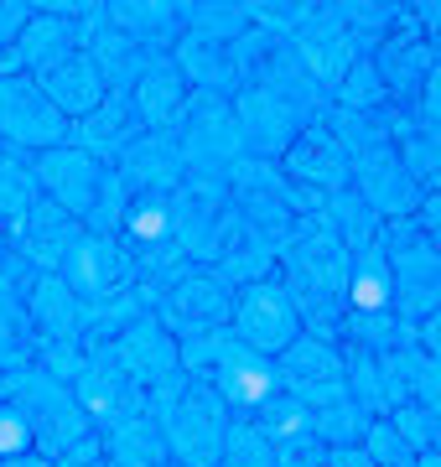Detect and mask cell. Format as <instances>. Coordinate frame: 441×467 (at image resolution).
Here are the masks:
<instances>
[{"mask_svg": "<svg viewBox=\"0 0 441 467\" xmlns=\"http://www.w3.org/2000/svg\"><path fill=\"white\" fill-rule=\"evenodd\" d=\"M99 467H104V462H99Z\"/></svg>", "mask_w": 441, "mask_h": 467, "instance_id": "cell-52", "label": "cell"}, {"mask_svg": "<svg viewBox=\"0 0 441 467\" xmlns=\"http://www.w3.org/2000/svg\"><path fill=\"white\" fill-rule=\"evenodd\" d=\"M99 358H109V364L136 384V389H146V395H151L156 384L177 379V343H171V333L151 317V312H146L136 327H125Z\"/></svg>", "mask_w": 441, "mask_h": 467, "instance_id": "cell-17", "label": "cell"}, {"mask_svg": "<svg viewBox=\"0 0 441 467\" xmlns=\"http://www.w3.org/2000/svg\"><path fill=\"white\" fill-rule=\"evenodd\" d=\"M52 275L68 285L84 306H99V301L125 296V291L136 285V260H130V250L119 244L115 234H88L84 229L68 244V254L57 260Z\"/></svg>", "mask_w": 441, "mask_h": 467, "instance_id": "cell-8", "label": "cell"}, {"mask_svg": "<svg viewBox=\"0 0 441 467\" xmlns=\"http://www.w3.org/2000/svg\"><path fill=\"white\" fill-rule=\"evenodd\" d=\"M358 451L369 457V467H410L415 462V451L395 436V426L385 416H374L369 420V431H364V441H358Z\"/></svg>", "mask_w": 441, "mask_h": 467, "instance_id": "cell-44", "label": "cell"}, {"mask_svg": "<svg viewBox=\"0 0 441 467\" xmlns=\"http://www.w3.org/2000/svg\"><path fill=\"white\" fill-rule=\"evenodd\" d=\"M11 234V250L21 254V265H32L36 275H52L57 270V260L68 254V244L78 239V223H73L57 202H47V198H36L26 213H21V223L16 229H5Z\"/></svg>", "mask_w": 441, "mask_h": 467, "instance_id": "cell-21", "label": "cell"}, {"mask_svg": "<svg viewBox=\"0 0 441 467\" xmlns=\"http://www.w3.org/2000/svg\"><path fill=\"white\" fill-rule=\"evenodd\" d=\"M275 171H281L286 182H296V187H306V192L327 198V192H343V187H348L354 161H348V150H343L338 140L312 119V125H306V130L275 156Z\"/></svg>", "mask_w": 441, "mask_h": 467, "instance_id": "cell-16", "label": "cell"}, {"mask_svg": "<svg viewBox=\"0 0 441 467\" xmlns=\"http://www.w3.org/2000/svg\"><path fill=\"white\" fill-rule=\"evenodd\" d=\"M369 410L364 405H354L348 395L343 400H333V405H317L312 410V436L323 441V447H358L364 441V431H369Z\"/></svg>", "mask_w": 441, "mask_h": 467, "instance_id": "cell-40", "label": "cell"}, {"mask_svg": "<svg viewBox=\"0 0 441 467\" xmlns=\"http://www.w3.org/2000/svg\"><path fill=\"white\" fill-rule=\"evenodd\" d=\"M390 150L400 156V167L415 177V187L436 192V171H441V125L421 119L410 104H395L390 115Z\"/></svg>", "mask_w": 441, "mask_h": 467, "instance_id": "cell-29", "label": "cell"}, {"mask_svg": "<svg viewBox=\"0 0 441 467\" xmlns=\"http://www.w3.org/2000/svg\"><path fill=\"white\" fill-rule=\"evenodd\" d=\"M0 400H11V379L5 374H0Z\"/></svg>", "mask_w": 441, "mask_h": 467, "instance_id": "cell-51", "label": "cell"}, {"mask_svg": "<svg viewBox=\"0 0 441 467\" xmlns=\"http://www.w3.org/2000/svg\"><path fill=\"white\" fill-rule=\"evenodd\" d=\"M68 389H73V400H78V410L94 420V431H109V426L146 410V389H136L109 358H88Z\"/></svg>", "mask_w": 441, "mask_h": 467, "instance_id": "cell-18", "label": "cell"}, {"mask_svg": "<svg viewBox=\"0 0 441 467\" xmlns=\"http://www.w3.org/2000/svg\"><path fill=\"white\" fill-rule=\"evenodd\" d=\"M167 57L177 63L187 94H213V99H234L239 94L234 42H219V36H203V32H182Z\"/></svg>", "mask_w": 441, "mask_h": 467, "instance_id": "cell-20", "label": "cell"}, {"mask_svg": "<svg viewBox=\"0 0 441 467\" xmlns=\"http://www.w3.org/2000/svg\"><path fill=\"white\" fill-rule=\"evenodd\" d=\"M11 400L32 420L36 457H47L52 467H99V431L94 420L78 410L68 384L47 379L42 368H21L11 374Z\"/></svg>", "mask_w": 441, "mask_h": 467, "instance_id": "cell-4", "label": "cell"}, {"mask_svg": "<svg viewBox=\"0 0 441 467\" xmlns=\"http://www.w3.org/2000/svg\"><path fill=\"white\" fill-rule=\"evenodd\" d=\"M171 146H177L182 171H198V177H229V167L244 156L234 104L213 99V94H192L187 109H182V119L171 125Z\"/></svg>", "mask_w": 441, "mask_h": 467, "instance_id": "cell-7", "label": "cell"}, {"mask_svg": "<svg viewBox=\"0 0 441 467\" xmlns=\"http://www.w3.org/2000/svg\"><path fill=\"white\" fill-rule=\"evenodd\" d=\"M369 63L379 73V84L390 88L395 104H415L421 84L431 78V67H436V47L426 42L421 21H415V5H400L390 26L374 36Z\"/></svg>", "mask_w": 441, "mask_h": 467, "instance_id": "cell-9", "label": "cell"}, {"mask_svg": "<svg viewBox=\"0 0 441 467\" xmlns=\"http://www.w3.org/2000/svg\"><path fill=\"white\" fill-rule=\"evenodd\" d=\"M42 198V187L32 177V156L0 146V229H16L21 213Z\"/></svg>", "mask_w": 441, "mask_h": 467, "instance_id": "cell-39", "label": "cell"}, {"mask_svg": "<svg viewBox=\"0 0 441 467\" xmlns=\"http://www.w3.org/2000/svg\"><path fill=\"white\" fill-rule=\"evenodd\" d=\"M32 177L42 187V198L57 202L63 213L88 234H115L125 218V187L115 182V171L94 161L78 146H52L42 156H32Z\"/></svg>", "mask_w": 441, "mask_h": 467, "instance_id": "cell-3", "label": "cell"}, {"mask_svg": "<svg viewBox=\"0 0 441 467\" xmlns=\"http://www.w3.org/2000/svg\"><path fill=\"white\" fill-rule=\"evenodd\" d=\"M167 467H171V462H167Z\"/></svg>", "mask_w": 441, "mask_h": 467, "instance_id": "cell-53", "label": "cell"}, {"mask_svg": "<svg viewBox=\"0 0 441 467\" xmlns=\"http://www.w3.org/2000/svg\"><path fill=\"white\" fill-rule=\"evenodd\" d=\"M229 312H234V291L203 265H192L182 281H171L151 301V317L171 333V343L198 333H219V327H229Z\"/></svg>", "mask_w": 441, "mask_h": 467, "instance_id": "cell-10", "label": "cell"}, {"mask_svg": "<svg viewBox=\"0 0 441 467\" xmlns=\"http://www.w3.org/2000/svg\"><path fill=\"white\" fill-rule=\"evenodd\" d=\"M410 467H441V451H426V457H415Z\"/></svg>", "mask_w": 441, "mask_h": 467, "instance_id": "cell-50", "label": "cell"}, {"mask_svg": "<svg viewBox=\"0 0 441 467\" xmlns=\"http://www.w3.org/2000/svg\"><path fill=\"white\" fill-rule=\"evenodd\" d=\"M390 260L379 244L348 254V317H379L390 312Z\"/></svg>", "mask_w": 441, "mask_h": 467, "instance_id": "cell-35", "label": "cell"}, {"mask_svg": "<svg viewBox=\"0 0 441 467\" xmlns=\"http://www.w3.org/2000/svg\"><path fill=\"white\" fill-rule=\"evenodd\" d=\"M0 146L21 150V156H42L52 146H68V119L47 104V94L16 73L0 78Z\"/></svg>", "mask_w": 441, "mask_h": 467, "instance_id": "cell-13", "label": "cell"}, {"mask_svg": "<svg viewBox=\"0 0 441 467\" xmlns=\"http://www.w3.org/2000/svg\"><path fill=\"white\" fill-rule=\"evenodd\" d=\"M146 312H151V301L140 296L136 285H130L125 296H109V301H99V306H84V322H78V348H84L88 358H99V353L109 348L125 327H136Z\"/></svg>", "mask_w": 441, "mask_h": 467, "instance_id": "cell-34", "label": "cell"}, {"mask_svg": "<svg viewBox=\"0 0 441 467\" xmlns=\"http://www.w3.org/2000/svg\"><path fill=\"white\" fill-rule=\"evenodd\" d=\"M333 104H338V109H390V104H395L390 88L379 84V73H374L369 52H358L354 63H348V73H343Z\"/></svg>", "mask_w": 441, "mask_h": 467, "instance_id": "cell-42", "label": "cell"}, {"mask_svg": "<svg viewBox=\"0 0 441 467\" xmlns=\"http://www.w3.org/2000/svg\"><path fill=\"white\" fill-rule=\"evenodd\" d=\"M177 374L208 384L234 416H255L260 405H271L275 395H281L275 364L271 358H260L255 348H244L229 327L182 337V343H177Z\"/></svg>", "mask_w": 441, "mask_h": 467, "instance_id": "cell-2", "label": "cell"}, {"mask_svg": "<svg viewBox=\"0 0 441 467\" xmlns=\"http://www.w3.org/2000/svg\"><path fill=\"white\" fill-rule=\"evenodd\" d=\"M136 135H140V119H136V109H130V94L109 88V94H104L84 119H73V125H68V146L88 150L94 161L109 167V161H115Z\"/></svg>", "mask_w": 441, "mask_h": 467, "instance_id": "cell-25", "label": "cell"}, {"mask_svg": "<svg viewBox=\"0 0 441 467\" xmlns=\"http://www.w3.org/2000/svg\"><path fill=\"white\" fill-rule=\"evenodd\" d=\"M374 368H379V389H385V416L395 405H441V358H426L415 337L385 358H374Z\"/></svg>", "mask_w": 441, "mask_h": 467, "instance_id": "cell-23", "label": "cell"}, {"mask_svg": "<svg viewBox=\"0 0 441 467\" xmlns=\"http://www.w3.org/2000/svg\"><path fill=\"white\" fill-rule=\"evenodd\" d=\"M32 275H36V270L21 265V254L11 250V234L0 229V291H16V296H21V291L32 285Z\"/></svg>", "mask_w": 441, "mask_h": 467, "instance_id": "cell-46", "label": "cell"}, {"mask_svg": "<svg viewBox=\"0 0 441 467\" xmlns=\"http://www.w3.org/2000/svg\"><path fill=\"white\" fill-rule=\"evenodd\" d=\"M0 467H52V462H47V457H36V451H32V457H16V462H0Z\"/></svg>", "mask_w": 441, "mask_h": 467, "instance_id": "cell-49", "label": "cell"}, {"mask_svg": "<svg viewBox=\"0 0 441 467\" xmlns=\"http://www.w3.org/2000/svg\"><path fill=\"white\" fill-rule=\"evenodd\" d=\"M317 223H323L333 239H338L348 254L369 250V244H379V234H385V223L369 213V202L358 198L354 187H343V192H327L323 208H317Z\"/></svg>", "mask_w": 441, "mask_h": 467, "instance_id": "cell-33", "label": "cell"}, {"mask_svg": "<svg viewBox=\"0 0 441 467\" xmlns=\"http://www.w3.org/2000/svg\"><path fill=\"white\" fill-rule=\"evenodd\" d=\"M229 104H234L244 156H255V161H275L312 125V115H306L302 104L291 99V94H275V88H239Z\"/></svg>", "mask_w": 441, "mask_h": 467, "instance_id": "cell-14", "label": "cell"}, {"mask_svg": "<svg viewBox=\"0 0 441 467\" xmlns=\"http://www.w3.org/2000/svg\"><path fill=\"white\" fill-rule=\"evenodd\" d=\"M213 275H219L229 291L239 285H255V281H275V250L260 239L255 229H244L234 213H229V229H223V244L213 254Z\"/></svg>", "mask_w": 441, "mask_h": 467, "instance_id": "cell-30", "label": "cell"}, {"mask_svg": "<svg viewBox=\"0 0 441 467\" xmlns=\"http://www.w3.org/2000/svg\"><path fill=\"white\" fill-rule=\"evenodd\" d=\"M36 333H32V317H26V306H21L16 291H0V374L11 379L21 368L36 364Z\"/></svg>", "mask_w": 441, "mask_h": 467, "instance_id": "cell-37", "label": "cell"}, {"mask_svg": "<svg viewBox=\"0 0 441 467\" xmlns=\"http://www.w3.org/2000/svg\"><path fill=\"white\" fill-rule=\"evenodd\" d=\"M348 187L369 202V213L379 218V223L415 218V208L426 202V187H415V177L400 167V156H395L390 146L354 156V177H348Z\"/></svg>", "mask_w": 441, "mask_h": 467, "instance_id": "cell-15", "label": "cell"}, {"mask_svg": "<svg viewBox=\"0 0 441 467\" xmlns=\"http://www.w3.org/2000/svg\"><path fill=\"white\" fill-rule=\"evenodd\" d=\"M99 457H104V467H167L171 462L151 410H140V416L99 431Z\"/></svg>", "mask_w": 441, "mask_h": 467, "instance_id": "cell-32", "label": "cell"}, {"mask_svg": "<svg viewBox=\"0 0 441 467\" xmlns=\"http://www.w3.org/2000/svg\"><path fill=\"white\" fill-rule=\"evenodd\" d=\"M385 420H390L395 436H400L415 457L441 447V405H395Z\"/></svg>", "mask_w": 441, "mask_h": 467, "instance_id": "cell-43", "label": "cell"}, {"mask_svg": "<svg viewBox=\"0 0 441 467\" xmlns=\"http://www.w3.org/2000/svg\"><path fill=\"white\" fill-rule=\"evenodd\" d=\"M271 364H275V379H281V395L302 400L306 410L333 405V400H343V395H348V389H343L348 353H343L338 343H327V337L302 333L286 353H275Z\"/></svg>", "mask_w": 441, "mask_h": 467, "instance_id": "cell-12", "label": "cell"}, {"mask_svg": "<svg viewBox=\"0 0 441 467\" xmlns=\"http://www.w3.org/2000/svg\"><path fill=\"white\" fill-rule=\"evenodd\" d=\"M390 115H395V104L390 109H338V104H327L323 115H317V125H323V130L348 150V161H354L364 150L390 146Z\"/></svg>", "mask_w": 441, "mask_h": 467, "instance_id": "cell-36", "label": "cell"}, {"mask_svg": "<svg viewBox=\"0 0 441 467\" xmlns=\"http://www.w3.org/2000/svg\"><path fill=\"white\" fill-rule=\"evenodd\" d=\"M73 47H78V21L52 16L47 5H36L32 21L21 26V36H16V47H11V57H16V73H26V78H32L36 67L57 63V57H63V52H73Z\"/></svg>", "mask_w": 441, "mask_h": 467, "instance_id": "cell-31", "label": "cell"}, {"mask_svg": "<svg viewBox=\"0 0 441 467\" xmlns=\"http://www.w3.org/2000/svg\"><path fill=\"white\" fill-rule=\"evenodd\" d=\"M104 5V21L115 26L119 36H130L140 52L151 57H167L182 36V16L171 0H99Z\"/></svg>", "mask_w": 441, "mask_h": 467, "instance_id": "cell-26", "label": "cell"}, {"mask_svg": "<svg viewBox=\"0 0 441 467\" xmlns=\"http://www.w3.org/2000/svg\"><path fill=\"white\" fill-rule=\"evenodd\" d=\"M379 250L390 260V312L405 327L436 312L441 306V250H436V234H426L415 218H400V223H385L379 234Z\"/></svg>", "mask_w": 441, "mask_h": 467, "instance_id": "cell-5", "label": "cell"}, {"mask_svg": "<svg viewBox=\"0 0 441 467\" xmlns=\"http://www.w3.org/2000/svg\"><path fill=\"white\" fill-rule=\"evenodd\" d=\"M32 420L16 400H0V462H16V457H32Z\"/></svg>", "mask_w": 441, "mask_h": 467, "instance_id": "cell-45", "label": "cell"}, {"mask_svg": "<svg viewBox=\"0 0 441 467\" xmlns=\"http://www.w3.org/2000/svg\"><path fill=\"white\" fill-rule=\"evenodd\" d=\"M32 11H36V0H0V52L16 47V36L32 21Z\"/></svg>", "mask_w": 441, "mask_h": 467, "instance_id": "cell-47", "label": "cell"}, {"mask_svg": "<svg viewBox=\"0 0 441 467\" xmlns=\"http://www.w3.org/2000/svg\"><path fill=\"white\" fill-rule=\"evenodd\" d=\"M167 223H171V250L187 265H213V254L229 229V182L223 177H198L182 171V182L167 198Z\"/></svg>", "mask_w": 441, "mask_h": 467, "instance_id": "cell-6", "label": "cell"}, {"mask_svg": "<svg viewBox=\"0 0 441 467\" xmlns=\"http://www.w3.org/2000/svg\"><path fill=\"white\" fill-rule=\"evenodd\" d=\"M78 52H84L88 63L99 67V78L119 94H130V84L140 78V67L151 63V52H140L130 36H119L109 21H104V5L94 0V11L78 21Z\"/></svg>", "mask_w": 441, "mask_h": 467, "instance_id": "cell-22", "label": "cell"}, {"mask_svg": "<svg viewBox=\"0 0 441 467\" xmlns=\"http://www.w3.org/2000/svg\"><path fill=\"white\" fill-rule=\"evenodd\" d=\"M177 16H182V32L239 42V36L250 32V0H182Z\"/></svg>", "mask_w": 441, "mask_h": 467, "instance_id": "cell-38", "label": "cell"}, {"mask_svg": "<svg viewBox=\"0 0 441 467\" xmlns=\"http://www.w3.org/2000/svg\"><path fill=\"white\" fill-rule=\"evenodd\" d=\"M109 171H115V182L125 187V198H140V192H161V198H167L171 187L182 182V161H177L171 130H140L136 140L109 161Z\"/></svg>", "mask_w": 441, "mask_h": 467, "instance_id": "cell-19", "label": "cell"}, {"mask_svg": "<svg viewBox=\"0 0 441 467\" xmlns=\"http://www.w3.org/2000/svg\"><path fill=\"white\" fill-rule=\"evenodd\" d=\"M21 306L32 317L36 343H78V322H84V301L73 296L57 275H32V285L21 291Z\"/></svg>", "mask_w": 441, "mask_h": 467, "instance_id": "cell-28", "label": "cell"}, {"mask_svg": "<svg viewBox=\"0 0 441 467\" xmlns=\"http://www.w3.org/2000/svg\"><path fill=\"white\" fill-rule=\"evenodd\" d=\"M146 410H151L156 431L167 441L171 467H219L223 462L234 410L208 384L177 374V379L156 384L151 395H146Z\"/></svg>", "mask_w": 441, "mask_h": 467, "instance_id": "cell-1", "label": "cell"}, {"mask_svg": "<svg viewBox=\"0 0 441 467\" xmlns=\"http://www.w3.org/2000/svg\"><path fill=\"white\" fill-rule=\"evenodd\" d=\"M229 333L244 348H255L260 358H275V353H286L302 337V317H296L291 296L281 291V281H255V285H239L234 291Z\"/></svg>", "mask_w": 441, "mask_h": 467, "instance_id": "cell-11", "label": "cell"}, {"mask_svg": "<svg viewBox=\"0 0 441 467\" xmlns=\"http://www.w3.org/2000/svg\"><path fill=\"white\" fill-rule=\"evenodd\" d=\"M317 467H369V457H364L358 447H323Z\"/></svg>", "mask_w": 441, "mask_h": 467, "instance_id": "cell-48", "label": "cell"}, {"mask_svg": "<svg viewBox=\"0 0 441 467\" xmlns=\"http://www.w3.org/2000/svg\"><path fill=\"white\" fill-rule=\"evenodd\" d=\"M250 426H255L271 447H281V441H296V436H312V410H306L302 400H291V395H275L271 405H260L255 416H244Z\"/></svg>", "mask_w": 441, "mask_h": 467, "instance_id": "cell-41", "label": "cell"}, {"mask_svg": "<svg viewBox=\"0 0 441 467\" xmlns=\"http://www.w3.org/2000/svg\"><path fill=\"white\" fill-rule=\"evenodd\" d=\"M187 99L192 94H187L182 73H177L171 57H151V63L140 67V78L130 84V109H136L140 130H171L182 119Z\"/></svg>", "mask_w": 441, "mask_h": 467, "instance_id": "cell-27", "label": "cell"}, {"mask_svg": "<svg viewBox=\"0 0 441 467\" xmlns=\"http://www.w3.org/2000/svg\"><path fill=\"white\" fill-rule=\"evenodd\" d=\"M32 84L42 88V94H47V104H52V109H57L63 119H68V125H73V119H84L88 109H94V104H99L104 94H109V84L99 78V67L88 63V57H84L78 47L63 52L57 63L36 67Z\"/></svg>", "mask_w": 441, "mask_h": 467, "instance_id": "cell-24", "label": "cell"}]
</instances>
